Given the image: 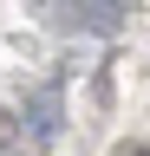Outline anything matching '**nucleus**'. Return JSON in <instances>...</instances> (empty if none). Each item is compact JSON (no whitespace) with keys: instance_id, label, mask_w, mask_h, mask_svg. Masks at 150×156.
Listing matches in <instances>:
<instances>
[{"instance_id":"obj_1","label":"nucleus","mask_w":150,"mask_h":156,"mask_svg":"<svg viewBox=\"0 0 150 156\" xmlns=\"http://www.w3.org/2000/svg\"><path fill=\"white\" fill-rule=\"evenodd\" d=\"M59 117H65L59 85H33V91H26V104H20V130L33 136V143H59Z\"/></svg>"},{"instance_id":"obj_2","label":"nucleus","mask_w":150,"mask_h":156,"mask_svg":"<svg viewBox=\"0 0 150 156\" xmlns=\"http://www.w3.org/2000/svg\"><path fill=\"white\" fill-rule=\"evenodd\" d=\"M118 13H124V7H98V0H72L65 26H79V33H98V39H111V33H118Z\"/></svg>"},{"instance_id":"obj_3","label":"nucleus","mask_w":150,"mask_h":156,"mask_svg":"<svg viewBox=\"0 0 150 156\" xmlns=\"http://www.w3.org/2000/svg\"><path fill=\"white\" fill-rule=\"evenodd\" d=\"M26 143V130H20V111H0V156H13Z\"/></svg>"},{"instance_id":"obj_4","label":"nucleus","mask_w":150,"mask_h":156,"mask_svg":"<svg viewBox=\"0 0 150 156\" xmlns=\"http://www.w3.org/2000/svg\"><path fill=\"white\" fill-rule=\"evenodd\" d=\"M111 156H150V143H137V136H130V143H118Z\"/></svg>"},{"instance_id":"obj_5","label":"nucleus","mask_w":150,"mask_h":156,"mask_svg":"<svg viewBox=\"0 0 150 156\" xmlns=\"http://www.w3.org/2000/svg\"><path fill=\"white\" fill-rule=\"evenodd\" d=\"M98 7H124V0H98Z\"/></svg>"},{"instance_id":"obj_6","label":"nucleus","mask_w":150,"mask_h":156,"mask_svg":"<svg viewBox=\"0 0 150 156\" xmlns=\"http://www.w3.org/2000/svg\"><path fill=\"white\" fill-rule=\"evenodd\" d=\"M33 7H52V0H33Z\"/></svg>"}]
</instances>
